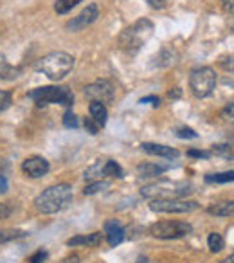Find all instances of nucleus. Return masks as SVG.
<instances>
[{
    "mask_svg": "<svg viewBox=\"0 0 234 263\" xmlns=\"http://www.w3.org/2000/svg\"><path fill=\"white\" fill-rule=\"evenodd\" d=\"M72 202V187L69 184H56L44 190L36 198H34V208L44 215H52Z\"/></svg>",
    "mask_w": 234,
    "mask_h": 263,
    "instance_id": "nucleus-1",
    "label": "nucleus"
},
{
    "mask_svg": "<svg viewBox=\"0 0 234 263\" xmlns=\"http://www.w3.org/2000/svg\"><path fill=\"white\" fill-rule=\"evenodd\" d=\"M72 67H74V58L62 51L51 52V54L38 60V63H36V69L40 70V72H44L45 76L52 81L63 80V78L72 70Z\"/></svg>",
    "mask_w": 234,
    "mask_h": 263,
    "instance_id": "nucleus-2",
    "label": "nucleus"
},
{
    "mask_svg": "<svg viewBox=\"0 0 234 263\" xmlns=\"http://www.w3.org/2000/svg\"><path fill=\"white\" fill-rule=\"evenodd\" d=\"M153 34V24L150 20H137L132 27L125 29L119 36V45L128 52H137Z\"/></svg>",
    "mask_w": 234,
    "mask_h": 263,
    "instance_id": "nucleus-3",
    "label": "nucleus"
},
{
    "mask_svg": "<svg viewBox=\"0 0 234 263\" xmlns=\"http://www.w3.org/2000/svg\"><path fill=\"white\" fill-rule=\"evenodd\" d=\"M191 184L187 182H173V180H159V182L148 184L141 190L143 197L157 200V198H184L191 193Z\"/></svg>",
    "mask_w": 234,
    "mask_h": 263,
    "instance_id": "nucleus-4",
    "label": "nucleus"
},
{
    "mask_svg": "<svg viewBox=\"0 0 234 263\" xmlns=\"http://www.w3.org/2000/svg\"><path fill=\"white\" fill-rule=\"evenodd\" d=\"M29 98L38 106H47V105L72 106L74 103V94L67 87H38L29 92Z\"/></svg>",
    "mask_w": 234,
    "mask_h": 263,
    "instance_id": "nucleus-5",
    "label": "nucleus"
},
{
    "mask_svg": "<svg viewBox=\"0 0 234 263\" xmlns=\"http://www.w3.org/2000/svg\"><path fill=\"white\" fill-rule=\"evenodd\" d=\"M216 72L211 67H198L189 74V87L197 98H207L216 88Z\"/></svg>",
    "mask_w": 234,
    "mask_h": 263,
    "instance_id": "nucleus-6",
    "label": "nucleus"
},
{
    "mask_svg": "<svg viewBox=\"0 0 234 263\" xmlns=\"http://www.w3.org/2000/svg\"><path fill=\"white\" fill-rule=\"evenodd\" d=\"M193 227L187 222H179V220H162L151 226L150 233L155 238H162V240H173V238H182L189 234Z\"/></svg>",
    "mask_w": 234,
    "mask_h": 263,
    "instance_id": "nucleus-7",
    "label": "nucleus"
},
{
    "mask_svg": "<svg viewBox=\"0 0 234 263\" xmlns=\"http://www.w3.org/2000/svg\"><path fill=\"white\" fill-rule=\"evenodd\" d=\"M150 209L155 213H191L198 209L194 200H184V198H157L151 200Z\"/></svg>",
    "mask_w": 234,
    "mask_h": 263,
    "instance_id": "nucleus-8",
    "label": "nucleus"
},
{
    "mask_svg": "<svg viewBox=\"0 0 234 263\" xmlns=\"http://www.w3.org/2000/svg\"><path fill=\"white\" fill-rule=\"evenodd\" d=\"M85 96H87L90 101H99V103H112L113 101V85L108 80H98L94 83L87 85L85 87Z\"/></svg>",
    "mask_w": 234,
    "mask_h": 263,
    "instance_id": "nucleus-9",
    "label": "nucleus"
},
{
    "mask_svg": "<svg viewBox=\"0 0 234 263\" xmlns=\"http://www.w3.org/2000/svg\"><path fill=\"white\" fill-rule=\"evenodd\" d=\"M98 16H99L98 6L88 4L80 15L74 16L72 20H69L65 27H67V31H81V29H85V27L90 26V24H94L95 20H98Z\"/></svg>",
    "mask_w": 234,
    "mask_h": 263,
    "instance_id": "nucleus-10",
    "label": "nucleus"
},
{
    "mask_svg": "<svg viewBox=\"0 0 234 263\" xmlns=\"http://www.w3.org/2000/svg\"><path fill=\"white\" fill-rule=\"evenodd\" d=\"M49 161H45L44 157H29L22 162V172L31 179H40V177L49 173Z\"/></svg>",
    "mask_w": 234,
    "mask_h": 263,
    "instance_id": "nucleus-11",
    "label": "nucleus"
},
{
    "mask_svg": "<svg viewBox=\"0 0 234 263\" xmlns=\"http://www.w3.org/2000/svg\"><path fill=\"white\" fill-rule=\"evenodd\" d=\"M105 236L110 247H115V245H119L125 240V229L117 220H108L105 223Z\"/></svg>",
    "mask_w": 234,
    "mask_h": 263,
    "instance_id": "nucleus-12",
    "label": "nucleus"
},
{
    "mask_svg": "<svg viewBox=\"0 0 234 263\" xmlns=\"http://www.w3.org/2000/svg\"><path fill=\"white\" fill-rule=\"evenodd\" d=\"M141 150L146 152L148 155H157V157L164 159H177L179 157V150L171 146H164V144H155V143H143Z\"/></svg>",
    "mask_w": 234,
    "mask_h": 263,
    "instance_id": "nucleus-13",
    "label": "nucleus"
},
{
    "mask_svg": "<svg viewBox=\"0 0 234 263\" xmlns=\"http://www.w3.org/2000/svg\"><path fill=\"white\" fill-rule=\"evenodd\" d=\"M103 241V234L101 233H92L88 236H76L67 240L69 247H76V245H85V247H99Z\"/></svg>",
    "mask_w": 234,
    "mask_h": 263,
    "instance_id": "nucleus-14",
    "label": "nucleus"
},
{
    "mask_svg": "<svg viewBox=\"0 0 234 263\" xmlns=\"http://www.w3.org/2000/svg\"><path fill=\"white\" fill-rule=\"evenodd\" d=\"M88 112H90V117L99 124V126H105L106 119H108V110L103 103L99 101H92L90 106H88Z\"/></svg>",
    "mask_w": 234,
    "mask_h": 263,
    "instance_id": "nucleus-15",
    "label": "nucleus"
},
{
    "mask_svg": "<svg viewBox=\"0 0 234 263\" xmlns=\"http://www.w3.org/2000/svg\"><path fill=\"white\" fill-rule=\"evenodd\" d=\"M209 215L215 216H234V200H223L209 205Z\"/></svg>",
    "mask_w": 234,
    "mask_h": 263,
    "instance_id": "nucleus-16",
    "label": "nucleus"
},
{
    "mask_svg": "<svg viewBox=\"0 0 234 263\" xmlns=\"http://www.w3.org/2000/svg\"><path fill=\"white\" fill-rule=\"evenodd\" d=\"M166 170H168V166L150 164V162L137 166V173H139L141 177H159V175H162V173H164Z\"/></svg>",
    "mask_w": 234,
    "mask_h": 263,
    "instance_id": "nucleus-17",
    "label": "nucleus"
},
{
    "mask_svg": "<svg viewBox=\"0 0 234 263\" xmlns=\"http://www.w3.org/2000/svg\"><path fill=\"white\" fill-rule=\"evenodd\" d=\"M175 58H177L175 51H171V49H162V51L157 54V58H155L153 65L155 67H169L175 63Z\"/></svg>",
    "mask_w": 234,
    "mask_h": 263,
    "instance_id": "nucleus-18",
    "label": "nucleus"
},
{
    "mask_svg": "<svg viewBox=\"0 0 234 263\" xmlns=\"http://www.w3.org/2000/svg\"><path fill=\"white\" fill-rule=\"evenodd\" d=\"M105 175L121 179L125 173H123L121 166L117 164L115 161H112V159H103V177H105Z\"/></svg>",
    "mask_w": 234,
    "mask_h": 263,
    "instance_id": "nucleus-19",
    "label": "nucleus"
},
{
    "mask_svg": "<svg viewBox=\"0 0 234 263\" xmlns=\"http://www.w3.org/2000/svg\"><path fill=\"white\" fill-rule=\"evenodd\" d=\"M16 76H18V69L9 65L6 56L0 54V80H13Z\"/></svg>",
    "mask_w": 234,
    "mask_h": 263,
    "instance_id": "nucleus-20",
    "label": "nucleus"
},
{
    "mask_svg": "<svg viewBox=\"0 0 234 263\" xmlns=\"http://www.w3.org/2000/svg\"><path fill=\"white\" fill-rule=\"evenodd\" d=\"M205 182H209V184L234 182V172H220V173H211V175H205Z\"/></svg>",
    "mask_w": 234,
    "mask_h": 263,
    "instance_id": "nucleus-21",
    "label": "nucleus"
},
{
    "mask_svg": "<svg viewBox=\"0 0 234 263\" xmlns=\"http://www.w3.org/2000/svg\"><path fill=\"white\" fill-rule=\"evenodd\" d=\"M81 0H56L54 4V9L56 13H60V15H65V13H69L70 9L74 8V6L80 4Z\"/></svg>",
    "mask_w": 234,
    "mask_h": 263,
    "instance_id": "nucleus-22",
    "label": "nucleus"
},
{
    "mask_svg": "<svg viewBox=\"0 0 234 263\" xmlns=\"http://www.w3.org/2000/svg\"><path fill=\"white\" fill-rule=\"evenodd\" d=\"M26 234H27L26 231L4 229V231H0V243H4V241H9V240H16V238H24Z\"/></svg>",
    "mask_w": 234,
    "mask_h": 263,
    "instance_id": "nucleus-23",
    "label": "nucleus"
},
{
    "mask_svg": "<svg viewBox=\"0 0 234 263\" xmlns=\"http://www.w3.org/2000/svg\"><path fill=\"white\" fill-rule=\"evenodd\" d=\"M207 245H209V249H211V252H220L223 249V238L220 236L218 233H212V234H209V238H207Z\"/></svg>",
    "mask_w": 234,
    "mask_h": 263,
    "instance_id": "nucleus-24",
    "label": "nucleus"
},
{
    "mask_svg": "<svg viewBox=\"0 0 234 263\" xmlns=\"http://www.w3.org/2000/svg\"><path fill=\"white\" fill-rule=\"evenodd\" d=\"M108 186H110V182H106V180H95V182L88 184V186L85 187L83 193H85V195H94V193H98V191L106 190Z\"/></svg>",
    "mask_w": 234,
    "mask_h": 263,
    "instance_id": "nucleus-25",
    "label": "nucleus"
},
{
    "mask_svg": "<svg viewBox=\"0 0 234 263\" xmlns=\"http://www.w3.org/2000/svg\"><path fill=\"white\" fill-rule=\"evenodd\" d=\"M63 124L67 128H77L80 126V121H77V116L72 112V110H67L65 116H63Z\"/></svg>",
    "mask_w": 234,
    "mask_h": 263,
    "instance_id": "nucleus-26",
    "label": "nucleus"
},
{
    "mask_svg": "<svg viewBox=\"0 0 234 263\" xmlns=\"http://www.w3.org/2000/svg\"><path fill=\"white\" fill-rule=\"evenodd\" d=\"M175 134L179 137H182V139H197L198 137V134L193 130V128H187V126H180V128H177L175 130Z\"/></svg>",
    "mask_w": 234,
    "mask_h": 263,
    "instance_id": "nucleus-27",
    "label": "nucleus"
},
{
    "mask_svg": "<svg viewBox=\"0 0 234 263\" xmlns=\"http://www.w3.org/2000/svg\"><path fill=\"white\" fill-rule=\"evenodd\" d=\"M11 101H13V98L8 90H0V112L8 110L9 106H11Z\"/></svg>",
    "mask_w": 234,
    "mask_h": 263,
    "instance_id": "nucleus-28",
    "label": "nucleus"
},
{
    "mask_svg": "<svg viewBox=\"0 0 234 263\" xmlns=\"http://www.w3.org/2000/svg\"><path fill=\"white\" fill-rule=\"evenodd\" d=\"M83 124H85V128H87L88 134H92V136H95V134L99 132V124L95 123L92 117H85V123Z\"/></svg>",
    "mask_w": 234,
    "mask_h": 263,
    "instance_id": "nucleus-29",
    "label": "nucleus"
},
{
    "mask_svg": "<svg viewBox=\"0 0 234 263\" xmlns=\"http://www.w3.org/2000/svg\"><path fill=\"white\" fill-rule=\"evenodd\" d=\"M45 259H47V251L40 249V251H36L33 256H31V258H29V263H44Z\"/></svg>",
    "mask_w": 234,
    "mask_h": 263,
    "instance_id": "nucleus-30",
    "label": "nucleus"
},
{
    "mask_svg": "<svg viewBox=\"0 0 234 263\" xmlns=\"http://www.w3.org/2000/svg\"><path fill=\"white\" fill-rule=\"evenodd\" d=\"M146 2L153 9H162V8H166V4H168V0H146Z\"/></svg>",
    "mask_w": 234,
    "mask_h": 263,
    "instance_id": "nucleus-31",
    "label": "nucleus"
},
{
    "mask_svg": "<svg viewBox=\"0 0 234 263\" xmlns=\"http://www.w3.org/2000/svg\"><path fill=\"white\" fill-rule=\"evenodd\" d=\"M141 103H143V105H144V103H151L153 106H159V105H161V99H159L157 96H146V98L141 99Z\"/></svg>",
    "mask_w": 234,
    "mask_h": 263,
    "instance_id": "nucleus-32",
    "label": "nucleus"
},
{
    "mask_svg": "<svg viewBox=\"0 0 234 263\" xmlns=\"http://www.w3.org/2000/svg\"><path fill=\"white\" fill-rule=\"evenodd\" d=\"M187 155H189V157H200V159H207L209 157L207 152H198V150H189V152H187Z\"/></svg>",
    "mask_w": 234,
    "mask_h": 263,
    "instance_id": "nucleus-33",
    "label": "nucleus"
},
{
    "mask_svg": "<svg viewBox=\"0 0 234 263\" xmlns=\"http://www.w3.org/2000/svg\"><path fill=\"white\" fill-rule=\"evenodd\" d=\"M223 116H225V117H232V119H234V101L229 103V105L223 108Z\"/></svg>",
    "mask_w": 234,
    "mask_h": 263,
    "instance_id": "nucleus-34",
    "label": "nucleus"
},
{
    "mask_svg": "<svg viewBox=\"0 0 234 263\" xmlns=\"http://www.w3.org/2000/svg\"><path fill=\"white\" fill-rule=\"evenodd\" d=\"M9 213H11V209H9L8 205H6V204H0V220L8 218Z\"/></svg>",
    "mask_w": 234,
    "mask_h": 263,
    "instance_id": "nucleus-35",
    "label": "nucleus"
},
{
    "mask_svg": "<svg viewBox=\"0 0 234 263\" xmlns=\"http://www.w3.org/2000/svg\"><path fill=\"white\" fill-rule=\"evenodd\" d=\"M8 179H6L4 175H0V195H4L6 191H8Z\"/></svg>",
    "mask_w": 234,
    "mask_h": 263,
    "instance_id": "nucleus-36",
    "label": "nucleus"
},
{
    "mask_svg": "<svg viewBox=\"0 0 234 263\" xmlns=\"http://www.w3.org/2000/svg\"><path fill=\"white\" fill-rule=\"evenodd\" d=\"M222 65L225 67V69H229V70H232V72H234V58H223Z\"/></svg>",
    "mask_w": 234,
    "mask_h": 263,
    "instance_id": "nucleus-37",
    "label": "nucleus"
},
{
    "mask_svg": "<svg viewBox=\"0 0 234 263\" xmlns=\"http://www.w3.org/2000/svg\"><path fill=\"white\" fill-rule=\"evenodd\" d=\"M223 8H225L227 11L234 13V0H223Z\"/></svg>",
    "mask_w": 234,
    "mask_h": 263,
    "instance_id": "nucleus-38",
    "label": "nucleus"
},
{
    "mask_svg": "<svg viewBox=\"0 0 234 263\" xmlns=\"http://www.w3.org/2000/svg\"><path fill=\"white\" fill-rule=\"evenodd\" d=\"M63 263H80V256H77V254L67 256V258L63 259Z\"/></svg>",
    "mask_w": 234,
    "mask_h": 263,
    "instance_id": "nucleus-39",
    "label": "nucleus"
},
{
    "mask_svg": "<svg viewBox=\"0 0 234 263\" xmlns=\"http://www.w3.org/2000/svg\"><path fill=\"white\" fill-rule=\"evenodd\" d=\"M169 98H171V99L180 98V90H179V88H175V90H171V92H169Z\"/></svg>",
    "mask_w": 234,
    "mask_h": 263,
    "instance_id": "nucleus-40",
    "label": "nucleus"
},
{
    "mask_svg": "<svg viewBox=\"0 0 234 263\" xmlns=\"http://www.w3.org/2000/svg\"><path fill=\"white\" fill-rule=\"evenodd\" d=\"M220 263H234V254H232V256H229V258H225L223 261H220Z\"/></svg>",
    "mask_w": 234,
    "mask_h": 263,
    "instance_id": "nucleus-41",
    "label": "nucleus"
},
{
    "mask_svg": "<svg viewBox=\"0 0 234 263\" xmlns=\"http://www.w3.org/2000/svg\"><path fill=\"white\" fill-rule=\"evenodd\" d=\"M229 26H230V29L234 31V15H232V16H230V18H229Z\"/></svg>",
    "mask_w": 234,
    "mask_h": 263,
    "instance_id": "nucleus-42",
    "label": "nucleus"
},
{
    "mask_svg": "<svg viewBox=\"0 0 234 263\" xmlns=\"http://www.w3.org/2000/svg\"><path fill=\"white\" fill-rule=\"evenodd\" d=\"M137 263H148V261H146V259H139Z\"/></svg>",
    "mask_w": 234,
    "mask_h": 263,
    "instance_id": "nucleus-43",
    "label": "nucleus"
}]
</instances>
